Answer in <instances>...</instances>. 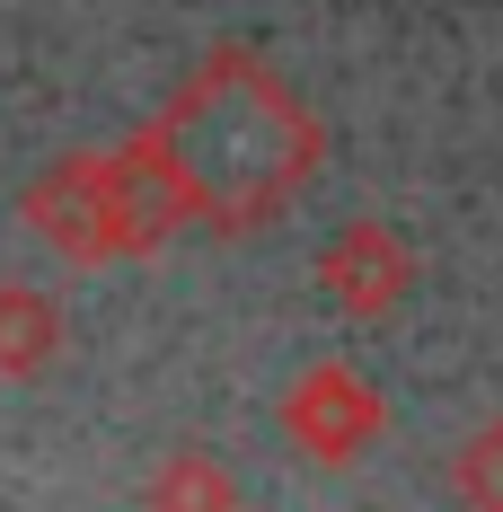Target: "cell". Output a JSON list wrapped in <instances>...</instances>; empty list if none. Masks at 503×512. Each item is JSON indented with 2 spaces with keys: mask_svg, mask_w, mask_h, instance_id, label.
<instances>
[{
  "mask_svg": "<svg viewBox=\"0 0 503 512\" xmlns=\"http://www.w3.org/2000/svg\"><path fill=\"white\" fill-rule=\"evenodd\" d=\"M53 301H36V292H0V371H36V362L53 354Z\"/></svg>",
  "mask_w": 503,
  "mask_h": 512,
  "instance_id": "1",
  "label": "cell"
}]
</instances>
